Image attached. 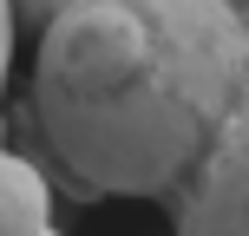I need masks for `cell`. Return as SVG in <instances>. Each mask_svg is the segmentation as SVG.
<instances>
[{
  "mask_svg": "<svg viewBox=\"0 0 249 236\" xmlns=\"http://www.w3.org/2000/svg\"><path fill=\"white\" fill-rule=\"evenodd\" d=\"M39 236H59V230H39Z\"/></svg>",
  "mask_w": 249,
  "mask_h": 236,
  "instance_id": "cell-7",
  "label": "cell"
},
{
  "mask_svg": "<svg viewBox=\"0 0 249 236\" xmlns=\"http://www.w3.org/2000/svg\"><path fill=\"white\" fill-rule=\"evenodd\" d=\"M0 7H7V26H13V39H20V33H39L66 0H0Z\"/></svg>",
  "mask_w": 249,
  "mask_h": 236,
  "instance_id": "cell-4",
  "label": "cell"
},
{
  "mask_svg": "<svg viewBox=\"0 0 249 236\" xmlns=\"http://www.w3.org/2000/svg\"><path fill=\"white\" fill-rule=\"evenodd\" d=\"M53 230V177L33 158L7 151L0 138V236H39Z\"/></svg>",
  "mask_w": 249,
  "mask_h": 236,
  "instance_id": "cell-3",
  "label": "cell"
},
{
  "mask_svg": "<svg viewBox=\"0 0 249 236\" xmlns=\"http://www.w3.org/2000/svg\"><path fill=\"white\" fill-rule=\"evenodd\" d=\"M177 236H243L249 223V118L223 125L190 177L164 197Z\"/></svg>",
  "mask_w": 249,
  "mask_h": 236,
  "instance_id": "cell-2",
  "label": "cell"
},
{
  "mask_svg": "<svg viewBox=\"0 0 249 236\" xmlns=\"http://www.w3.org/2000/svg\"><path fill=\"white\" fill-rule=\"evenodd\" d=\"M249 118V13L230 0H66L33 33V131L72 197L164 203Z\"/></svg>",
  "mask_w": 249,
  "mask_h": 236,
  "instance_id": "cell-1",
  "label": "cell"
},
{
  "mask_svg": "<svg viewBox=\"0 0 249 236\" xmlns=\"http://www.w3.org/2000/svg\"><path fill=\"white\" fill-rule=\"evenodd\" d=\"M230 7H236V13H249V0H230Z\"/></svg>",
  "mask_w": 249,
  "mask_h": 236,
  "instance_id": "cell-6",
  "label": "cell"
},
{
  "mask_svg": "<svg viewBox=\"0 0 249 236\" xmlns=\"http://www.w3.org/2000/svg\"><path fill=\"white\" fill-rule=\"evenodd\" d=\"M7 66H13V26H7V7H0V92H7Z\"/></svg>",
  "mask_w": 249,
  "mask_h": 236,
  "instance_id": "cell-5",
  "label": "cell"
}]
</instances>
